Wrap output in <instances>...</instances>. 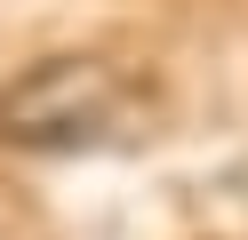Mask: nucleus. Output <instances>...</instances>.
<instances>
[{
    "instance_id": "obj_1",
    "label": "nucleus",
    "mask_w": 248,
    "mask_h": 240,
    "mask_svg": "<svg viewBox=\"0 0 248 240\" xmlns=\"http://www.w3.org/2000/svg\"><path fill=\"white\" fill-rule=\"evenodd\" d=\"M152 128V88L112 56H48L0 88V144L16 152H104Z\"/></svg>"
}]
</instances>
